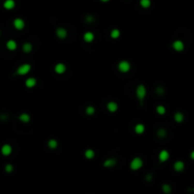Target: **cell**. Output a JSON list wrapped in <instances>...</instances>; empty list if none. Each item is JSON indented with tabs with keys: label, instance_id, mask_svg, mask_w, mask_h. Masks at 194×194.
<instances>
[{
	"label": "cell",
	"instance_id": "cell-7",
	"mask_svg": "<svg viewBox=\"0 0 194 194\" xmlns=\"http://www.w3.org/2000/svg\"><path fill=\"white\" fill-rule=\"evenodd\" d=\"M54 71H55V73L59 74V75H62V74H64L66 71V65L64 64H63V63H59L54 67Z\"/></svg>",
	"mask_w": 194,
	"mask_h": 194
},
{
	"label": "cell",
	"instance_id": "cell-24",
	"mask_svg": "<svg viewBox=\"0 0 194 194\" xmlns=\"http://www.w3.org/2000/svg\"><path fill=\"white\" fill-rule=\"evenodd\" d=\"M110 36H111L112 39L119 38V36H120V31H119L118 28H114V29H112L111 32H110Z\"/></svg>",
	"mask_w": 194,
	"mask_h": 194
},
{
	"label": "cell",
	"instance_id": "cell-12",
	"mask_svg": "<svg viewBox=\"0 0 194 194\" xmlns=\"http://www.w3.org/2000/svg\"><path fill=\"white\" fill-rule=\"evenodd\" d=\"M36 84H37V80L33 77L28 78L25 81V85H26V87H28V88H33Z\"/></svg>",
	"mask_w": 194,
	"mask_h": 194
},
{
	"label": "cell",
	"instance_id": "cell-5",
	"mask_svg": "<svg viewBox=\"0 0 194 194\" xmlns=\"http://www.w3.org/2000/svg\"><path fill=\"white\" fill-rule=\"evenodd\" d=\"M13 27L15 28V29H17V31H22V29H24V28H25L26 26V23L25 21L22 19V18H19V17H17V18H15V19L13 20Z\"/></svg>",
	"mask_w": 194,
	"mask_h": 194
},
{
	"label": "cell",
	"instance_id": "cell-21",
	"mask_svg": "<svg viewBox=\"0 0 194 194\" xmlns=\"http://www.w3.org/2000/svg\"><path fill=\"white\" fill-rule=\"evenodd\" d=\"M95 151L92 150V149H87V150L84 152V156H85L86 159H93L95 157Z\"/></svg>",
	"mask_w": 194,
	"mask_h": 194
},
{
	"label": "cell",
	"instance_id": "cell-13",
	"mask_svg": "<svg viewBox=\"0 0 194 194\" xmlns=\"http://www.w3.org/2000/svg\"><path fill=\"white\" fill-rule=\"evenodd\" d=\"M12 152V148L10 144H4L1 148V153L5 156H8L10 155Z\"/></svg>",
	"mask_w": 194,
	"mask_h": 194
},
{
	"label": "cell",
	"instance_id": "cell-8",
	"mask_svg": "<svg viewBox=\"0 0 194 194\" xmlns=\"http://www.w3.org/2000/svg\"><path fill=\"white\" fill-rule=\"evenodd\" d=\"M56 36L59 39H65L67 37V31L64 28H57L56 29Z\"/></svg>",
	"mask_w": 194,
	"mask_h": 194
},
{
	"label": "cell",
	"instance_id": "cell-23",
	"mask_svg": "<svg viewBox=\"0 0 194 194\" xmlns=\"http://www.w3.org/2000/svg\"><path fill=\"white\" fill-rule=\"evenodd\" d=\"M184 118H185V116H184L183 113H181V112H176V113L174 114V120L176 122H178V123L183 122Z\"/></svg>",
	"mask_w": 194,
	"mask_h": 194
},
{
	"label": "cell",
	"instance_id": "cell-10",
	"mask_svg": "<svg viewBox=\"0 0 194 194\" xmlns=\"http://www.w3.org/2000/svg\"><path fill=\"white\" fill-rule=\"evenodd\" d=\"M106 107H107V110H108L110 113H116V112L117 111V109H118V104H117L116 101H109V102L107 103Z\"/></svg>",
	"mask_w": 194,
	"mask_h": 194
},
{
	"label": "cell",
	"instance_id": "cell-34",
	"mask_svg": "<svg viewBox=\"0 0 194 194\" xmlns=\"http://www.w3.org/2000/svg\"><path fill=\"white\" fill-rule=\"evenodd\" d=\"M152 178H153V175L148 174L147 176H146V180H147V181H152Z\"/></svg>",
	"mask_w": 194,
	"mask_h": 194
},
{
	"label": "cell",
	"instance_id": "cell-19",
	"mask_svg": "<svg viewBox=\"0 0 194 194\" xmlns=\"http://www.w3.org/2000/svg\"><path fill=\"white\" fill-rule=\"evenodd\" d=\"M22 49L25 53L31 52V50H32V44H31V43H29V42H26V43H24V44H23V47H22Z\"/></svg>",
	"mask_w": 194,
	"mask_h": 194
},
{
	"label": "cell",
	"instance_id": "cell-9",
	"mask_svg": "<svg viewBox=\"0 0 194 194\" xmlns=\"http://www.w3.org/2000/svg\"><path fill=\"white\" fill-rule=\"evenodd\" d=\"M169 153L167 150H162L160 151V153L158 154V159L160 162H166L169 160Z\"/></svg>",
	"mask_w": 194,
	"mask_h": 194
},
{
	"label": "cell",
	"instance_id": "cell-15",
	"mask_svg": "<svg viewBox=\"0 0 194 194\" xmlns=\"http://www.w3.org/2000/svg\"><path fill=\"white\" fill-rule=\"evenodd\" d=\"M6 47H7V48H8L9 50H11V51H13V50H15L17 48V43H16V41H14V40H12V39L9 40V41L7 42V44H6Z\"/></svg>",
	"mask_w": 194,
	"mask_h": 194
},
{
	"label": "cell",
	"instance_id": "cell-16",
	"mask_svg": "<svg viewBox=\"0 0 194 194\" xmlns=\"http://www.w3.org/2000/svg\"><path fill=\"white\" fill-rule=\"evenodd\" d=\"M133 130H135L136 133H137V135H142V133H144V132H145V125L142 124V123H137V124L135 126Z\"/></svg>",
	"mask_w": 194,
	"mask_h": 194
},
{
	"label": "cell",
	"instance_id": "cell-17",
	"mask_svg": "<svg viewBox=\"0 0 194 194\" xmlns=\"http://www.w3.org/2000/svg\"><path fill=\"white\" fill-rule=\"evenodd\" d=\"M116 161L114 158H109V159H106L104 162H103V167L105 168H112V167L116 166Z\"/></svg>",
	"mask_w": 194,
	"mask_h": 194
},
{
	"label": "cell",
	"instance_id": "cell-11",
	"mask_svg": "<svg viewBox=\"0 0 194 194\" xmlns=\"http://www.w3.org/2000/svg\"><path fill=\"white\" fill-rule=\"evenodd\" d=\"M173 169H174L175 171H177V172L183 171L184 169H185V163L181 160L176 161V162H174V164H173Z\"/></svg>",
	"mask_w": 194,
	"mask_h": 194
},
{
	"label": "cell",
	"instance_id": "cell-32",
	"mask_svg": "<svg viewBox=\"0 0 194 194\" xmlns=\"http://www.w3.org/2000/svg\"><path fill=\"white\" fill-rule=\"evenodd\" d=\"M95 18L92 15H87V16L85 17V22L86 23H93L94 22Z\"/></svg>",
	"mask_w": 194,
	"mask_h": 194
},
{
	"label": "cell",
	"instance_id": "cell-1",
	"mask_svg": "<svg viewBox=\"0 0 194 194\" xmlns=\"http://www.w3.org/2000/svg\"><path fill=\"white\" fill-rule=\"evenodd\" d=\"M136 95L137 99L142 102L145 97H146V95H147V89H146L145 85H143V84L137 85V87L136 88Z\"/></svg>",
	"mask_w": 194,
	"mask_h": 194
},
{
	"label": "cell",
	"instance_id": "cell-6",
	"mask_svg": "<svg viewBox=\"0 0 194 194\" xmlns=\"http://www.w3.org/2000/svg\"><path fill=\"white\" fill-rule=\"evenodd\" d=\"M172 48L177 51V52H181L183 51L184 48H185V44L181 40H175L173 43H172Z\"/></svg>",
	"mask_w": 194,
	"mask_h": 194
},
{
	"label": "cell",
	"instance_id": "cell-2",
	"mask_svg": "<svg viewBox=\"0 0 194 194\" xmlns=\"http://www.w3.org/2000/svg\"><path fill=\"white\" fill-rule=\"evenodd\" d=\"M143 167V160L140 157H135L130 163V169L132 170H138Z\"/></svg>",
	"mask_w": 194,
	"mask_h": 194
},
{
	"label": "cell",
	"instance_id": "cell-31",
	"mask_svg": "<svg viewBox=\"0 0 194 194\" xmlns=\"http://www.w3.org/2000/svg\"><path fill=\"white\" fill-rule=\"evenodd\" d=\"M155 92H156L159 96H162V95L165 93V89H164L162 86H157V87H156V89H155Z\"/></svg>",
	"mask_w": 194,
	"mask_h": 194
},
{
	"label": "cell",
	"instance_id": "cell-20",
	"mask_svg": "<svg viewBox=\"0 0 194 194\" xmlns=\"http://www.w3.org/2000/svg\"><path fill=\"white\" fill-rule=\"evenodd\" d=\"M47 146H48V148L51 149V150H55L56 148L58 147V141L54 138L49 139V140L47 141Z\"/></svg>",
	"mask_w": 194,
	"mask_h": 194
},
{
	"label": "cell",
	"instance_id": "cell-22",
	"mask_svg": "<svg viewBox=\"0 0 194 194\" xmlns=\"http://www.w3.org/2000/svg\"><path fill=\"white\" fill-rule=\"evenodd\" d=\"M19 120L20 121L24 122V123H28L31 120V116L27 113H23L19 116Z\"/></svg>",
	"mask_w": 194,
	"mask_h": 194
},
{
	"label": "cell",
	"instance_id": "cell-25",
	"mask_svg": "<svg viewBox=\"0 0 194 194\" xmlns=\"http://www.w3.org/2000/svg\"><path fill=\"white\" fill-rule=\"evenodd\" d=\"M155 111H156V113H157L158 115H160V116H163V115L166 114V107L163 105H158L156 106V108H155Z\"/></svg>",
	"mask_w": 194,
	"mask_h": 194
},
{
	"label": "cell",
	"instance_id": "cell-37",
	"mask_svg": "<svg viewBox=\"0 0 194 194\" xmlns=\"http://www.w3.org/2000/svg\"><path fill=\"white\" fill-rule=\"evenodd\" d=\"M189 190H192V191H194V188L192 189H189Z\"/></svg>",
	"mask_w": 194,
	"mask_h": 194
},
{
	"label": "cell",
	"instance_id": "cell-28",
	"mask_svg": "<svg viewBox=\"0 0 194 194\" xmlns=\"http://www.w3.org/2000/svg\"><path fill=\"white\" fill-rule=\"evenodd\" d=\"M95 111H96V109H95V107H93V106H87L85 109V113L88 116H92V115L95 114Z\"/></svg>",
	"mask_w": 194,
	"mask_h": 194
},
{
	"label": "cell",
	"instance_id": "cell-38",
	"mask_svg": "<svg viewBox=\"0 0 194 194\" xmlns=\"http://www.w3.org/2000/svg\"><path fill=\"white\" fill-rule=\"evenodd\" d=\"M0 34H1V31H0Z\"/></svg>",
	"mask_w": 194,
	"mask_h": 194
},
{
	"label": "cell",
	"instance_id": "cell-27",
	"mask_svg": "<svg viewBox=\"0 0 194 194\" xmlns=\"http://www.w3.org/2000/svg\"><path fill=\"white\" fill-rule=\"evenodd\" d=\"M162 191L165 194H169L171 192V186L169 184H163L162 186Z\"/></svg>",
	"mask_w": 194,
	"mask_h": 194
},
{
	"label": "cell",
	"instance_id": "cell-3",
	"mask_svg": "<svg viewBox=\"0 0 194 194\" xmlns=\"http://www.w3.org/2000/svg\"><path fill=\"white\" fill-rule=\"evenodd\" d=\"M31 65L29 64H22L16 69V75L19 76L27 75L31 71Z\"/></svg>",
	"mask_w": 194,
	"mask_h": 194
},
{
	"label": "cell",
	"instance_id": "cell-30",
	"mask_svg": "<svg viewBox=\"0 0 194 194\" xmlns=\"http://www.w3.org/2000/svg\"><path fill=\"white\" fill-rule=\"evenodd\" d=\"M5 171L8 172V173H11V172L13 171V166L11 164H7L5 166Z\"/></svg>",
	"mask_w": 194,
	"mask_h": 194
},
{
	"label": "cell",
	"instance_id": "cell-36",
	"mask_svg": "<svg viewBox=\"0 0 194 194\" xmlns=\"http://www.w3.org/2000/svg\"><path fill=\"white\" fill-rule=\"evenodd\" d=\"M101 2H108V1H110V0H100Z\"/></svg>",
	"mask_w": 194,
	"mask_h": 194
},
{
	"label": "cell",
	"instance_id": "cell-18",
	"mask_svg": "<svg viewBox=\"0 0 194 194\" xmlns=\"http://www.w3.org/2000/svg\"><path fill=\"white\" fill-rule=\"evenodd\" d=\"M3 7L6 10H12L15 7V1L14 0H6L3 4Z\"/></svg>",
	"mask_w": 194,
	"mask_h": 194
},
{
	"label": "cell",
	"instance_id": "cell-4",
	"mask_svg": "<svg viewBox=\"0 0 194 194\" xmlns=\"http://www.w3.org/2000/svg\"><path fill=\"white\" fill-rule=\"evenodd\" d=\"M117 68H118V70L121 73H127V72H129L131 69V64L128 61L123 60V61L119 62L118 63V64H117Z\"/></svg>",
	"mask_w": 194,
	"mask_h": 194
},
{
	"label": "cell",
	"instance_id": "cell-35",
	"mask_svg": "<svg viewBox=\"0 0 194 194\" xmlns=\"http://www.w3.org/2000/svg\"><path fill=\"white\" fill-rule=\"evenodd\" d=\"M190 158H191L192 160H194V150L190 153Z\"/></svg>",
	"mask_w": 194,
	"mask_h": 194
},
{
	"label": "cell",
	"instance_id": "cell-26",
	"mask_svg": "<svg viewBox=\"0 0 194 194\" xmlns=\"http://www.w3.org/2000/svg\"><path fill=\"white\" fill-rule=\"evenodd\" d=\"M139 4H140V6H141L142 8L148 9V8H150L151 5H152V1H151V0H140V1H139Z\"/></svg>",
	"mask_w": 194,
	"mask_h": 194
},
{
	"label": "cell",
	"instance_id": "cell-14",
	"mask_svg": "<svg viewBox=\"0 0 194 194\" xmlns=\"http://www.w3.org/2000/svg\"><path fill=\"white\" fill-rule=\"evenodd\" d=\"M95 39V34L92 31H86L85 33L83 34V40L86 43H91L94 41Z\"/></svg>",
	"mask_w": 194,
	"mask_h": 194
},
{
	"label": "cell",
	"instance_id": "cell-29",
	"mask_svg": "<svg viewBox=\"0 0 194 194\" xmlns=\"http://www.w3.org/2000/svg\"><path fill=\"white\" fill-rule=\"evenodd\" d=\"M167 136V131L165 130V129H159V130L157 131V136L159 137V138H164L165 136Z\"/></svg>",
	"mask_w": 194,
	"mask_h": 194
},
{
	"label": "cell",
	"instance_id": "cell-33",
	"mask_svg": "<svg viewBox=\"0 0 194 194\" xmlns=\"http://www.w3.org/2000/svg\"><path fill=\"white\" fill-rule=\"evenodd\" d=\"M0 119H1V120H7V119H8V116H7V115H1V116H0Z\"/></svg>",
	"mask_w": 194,
	"mask_h": 194
}]
</instances>
